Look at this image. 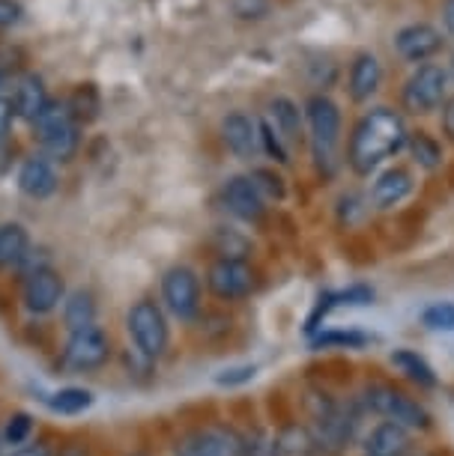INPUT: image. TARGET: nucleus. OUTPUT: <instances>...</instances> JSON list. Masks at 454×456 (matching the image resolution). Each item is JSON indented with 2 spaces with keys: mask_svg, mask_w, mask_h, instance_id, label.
<instances>
[{
  "mask_svg": "<svg viewBox=\"0 0 454 456\" xmlns=\"http://www.w3.org/2000/svg\"><path fill=\"white\" fill-rule=\"evenodd\" d=\"M407 141L409 128L400 110L385 105L371 108L359 117V123L350 132L347 165L359 176H371L389 159H395L400 150H407Z\"/></svg>",
  "mask_w": 454,
  "mask_h": 456,
  "instance_id": "f257e3e1",
  "label": "nucleus"
},
{
  "mask_svg": "<svg viewBox=\"0 0 454 456\" xmlns=\"http://www.w3.org/2000/svg\"><path fill=\"white\" fill-rule=\"evenodd\" d=\"M302 114H305V126H308V143H311L314 165L326 176L335 174L341 165V159H338L341 108L326 96V93H314V96H308Z\"/></svg>",
  "mask_w": 454,
  "mask_h": 456,
  "instance_id": "f03ea898",
  "label": "nucleus"
},
{
  "mask_svg": "<svg viewBox=\"0 0 454 456\" xmlns=\"http://www.w3.org/2000/svg\"><path fill=\"white\" fill-rule=\"evenodd\" d=\"M78 119H75L70 102H60V99H51L45 110L37 117V123H33V134H37V141L42 146V152H45L48 159L54 161H70L75 156V150H78Z\"/></svg>",
  "mask_w": 454,
  "mask_h": 456,
  "instance_id": "7ed1b4c3",
  "label": "nucleus"
},
{
  "mask_svg": "<svg viewBox=\"0 0 454 456\" xmlns=\"http://www.w3.org/2000/svg\"><path fill=\"white\" fill-rule=\"evenodd\" d=\"M359 403H362V411H367V415L392 420V424L404 427L409 433H422V429L431 427V415H427L422 403H416L392 385H367Z\"/></svg>",
  "mask_w": 454,
  "mask_h": 456,
  "instance_id": "20e7f679",
  "label": "nucleus"
},
{
  "mask_svg": "<svg viewBox=\"0 0 454 456\" xmlns=\"http://www.w3.org/2000/svg\"><path fill=\"white\" fill-rule=\"evenodd\" d=\"M449 69L440 63H422L409 72V78L404 81V90H400V102H404V110L413 117H425L433 114L436 108H442L449 102Z\"/></svg>",
  "mask_w": 454,
  "mask_h": 456,
  "instance_id": "39448f33",
  "label": "nucleus"
},
{
  "mask_svg": "<svg viewBox=\"0 0 454 456\" xmlns=\"http://www.w3.org/2000/svg\"><path fill=\"white\" fill-rule=\"evenodd\" d=\"M359 415L344 403L332 397H314L311 400V436L314 444L323 451H341L356 433Z\"/></svg>",
  "mask_w": 454,
  "mask_h": 456,
  "instance_id": "423d86ee",
  "label": "nucleus"
},
{
  "mask_svg": "<svg viewBox=\"0 0 454 456\" xmlns=\"http://www.w3.org/2000/svg\"><path fill=\"white\" fill-rule=\"evenodd\" d=\"M126 325L135 340V349L144 358H159L168 349V322L156 301L141 298L138 305H132V311L126 316Z\"/></svg>",
  "mask_w": 454,
  "mask_h": 456,
  "instance_id": "0eeeda50",
  "label": "nucleus"
},
{
  "mask_svg": "<svg viewBox=\"0 0 454 456\" xmlns=\"http://www.w3.org/2000/svg\"><path fill=\"white\" fill-rule=\"evenodd\" d=\"M161 301L177 320H194L201 311V281L188 265H174L161 278Z\"/></svg>",
  "mask_w": 454,
  "mask_h": 456,
  "instance_id": "6e6552de",
  "label": "nucleus"
},
{
  "mask_svg": "<svg viewBox=\"0 0 454 456\" xmlns=\"http://www.w3.org/2000/svg\"><path fill=\"white\" fill-rule=\"evenodd\" d=\"M392 45H395L398 57L407 60V63H431V60L440 54L445 39H442V30L433 28V24L427 21H413V24H404L400 30H395V39H392Z\"/></svg>",
  "mask_w": 454,
  "mask_h": 456,
  "instance_id": "1a4fd4ad",
  "label": "nucleus"
},
{
  "mask_svg": "<svg viewBox=\"0 0 454 456\" xmlns=\"http://www.w3.org/2000/svg\"><path fill=\"white\" fill-rule=\"evenodd\" d=\"M111 355V343L108 334L99 329L96 322L87 325V329L70 331V340H66V352L63 361L72 370H96L108 361Z\"/></svg>",
  "mask_w": 454,
  "mask_h": 456,
  "instance_id": "9d476101",
  "label": "nucleus"
},
{
  "mask_svg": "<svg viewBox=\"0 0 454 456\" xmlns=\"http://www.w3.org/2000/svg\"><path fill=\"white\" fill-rule=\"evenodd\" d=\"M207 287L212 289V296H219L221 301H239V298L252 296L254 269L245 260H221L219 256L207 272Z\"/></svg>",
  "mask_w": 454,
  "mask_h": 456,
  "instance_id": "9b49d317",
  "label": "nucleus"
},
{
  "mask_svg": "<svg viewBox=\"0 0 454 456\" xmlns=\"http://www.w3.org/2000/svg\"><path fill=\"white\" fill-rule=\"evenodd\" d=\"M24 307L33 314V316H45L51 314L60 301L66 298V289H63V278L54 272V269H37L28 274V281H24Z\"/></svg>",
  "mask_w": 454,
  "mask_h": 456,
  "instance_id": "f8f14e48",
  "label": "nucleus"
},
{
  "mask_svg": "<svg viewBox=\"0 0 454 456\" xmlns=\"http://www.w3.org/2000/svg\"><path fill=\"white\" fill-rule=\"evenodd\" d=\"M245 438L230 427H207L188 436L177 447V456H239Z\"/></svg>",
  "mask_w": 454,
  "mask_h": 456,
  "instance_id": "ddd939ff",
  "label": "nucleus"
},
{
  "mask_svg": "<svg viewBox=\"0 0 454 456\" xmlns=\"http://www.w3.org/2000/svg\"><path fill=\"white\" fill-rule=\"evenodd\" d=\"M380 87H383L380 57L371 54V51H359L347 72V96L359 102V105H365V102H371L380 93Z\"/></svg>",
  "mask_w": 454,
  "mask_h": 456,
  "instance_id": "4468645a",
  "label": "nucleus"
},
{
  "mask_svg": "<svg viewBox=\"0 0 454 456\" xmlns=\"http://www.w3.org/2000/svg\"><path fill=\"white\" fill-rule=\"evenodd\" d=\"M221 141L236 159L252 161L257 152H260V128H257V119L243 114V110H234L221 119Z\"/></svg>",
  "mask_w": 454,
  "mask_h": 456,
  "instance_id": "2eb2a0df",
  "label": "nucleus"
},
{
  "mask_svg": "<svg viewBox=\"0 0 454 456\" xmlns=\"http://www.w3.org/2000/svg\"><path fill=\"white\" fill-rule=\"evenodd\" d=\"M221 200H225V209L239 221H260L267 212V200L248 176H230L221 188Z\"/></svg>",
  "mask_w": 454,
  "mask_h": 456,
  "instance_id": "dca6fc26",
  "label": "nucleus"
},
{
  "mask_svg": "<svg viewBox=\"0 0 454 456\" xmlns=\"http://www.w3.org/2000/svg\"><path fill=\"white\" fill-rule=\"evenodd\" d=\"M413 188H416L413 174H409L407 167H389L374 179L367 200H371L374 209L389 212V209H395V206L404 203L407 197L413 194Z\"/></svg>",
  "mask_w": 454,
  "mask_h": 456,
  "instance_id": "f3484780",
  "label": "nucleus"
},
{
  "mask_svg": "<svg viewBox=\"0 0 454 456\" xmlns=\"http://www.w3.org/2000/svg\"><path fill=\"white\" fill-rule=\"evenodd\" d=\"M12 110H15V117L24 119V123H37V117L45 110V105L51 102L48 96V87H45V81L39 78V75H21L19 81H15V87H12Z\"/></svg>",
  "mask_w": 454,
  "mask_h": 456,
  "instance_id": "a211bd4d",
  "label": "nucleus"
},
{
  "mask_svg": "<svg viewBox=\"0 0 454 456\" xmlns=\"http://www.w3.org/2000/svg\"><path fill=\"white\" fill-rule=\"evenodd\" d=\"M19 188L21 194L33 197V200H45L57 191V170L54 161L48 156H30L21 161L19 167Z\"/></svg>",
  "mask_w": 454,
  "mask_h": 456,
  "instance_id": "6ab92c4d",
  "label": "nucleus"
},
{
  "mask_svg": "<svg viewBox=\"0 0 454 456\" xmlns=\"http://www.w3.org/2000/svg\"><path fill=\"white\" fill-rule=\"evenodd\" d=\"M365 456H407L409 453V429L383 420L365 438Z\"/></svg>",
  "mask_w": 454,
  "mask_h": 456,
  "instance_id": "aec40b11",
  "label": "nucleus"
},
{
  "mask_svg": "<svg viewBox=\"0 0 454 456\" xmlns=\"http://www.w3.org/2000/svg\"><path fill=\"white\" fill-rule=\"evenodd\" d=\"M269 123L278 128V134L287 143H302L305 137V114L290 96H276L269 102Z\"/></svg>",
  "mask_w": 454,
  "mask_h": 456,
  "instance_id": "412c9836",
  "label": "nucleus"
},
{
  "mask_svg": "<svg viewBox=\"0 0 454 456\" xmlns=\"http://www.w3.org/2000/svg\"><path fill=\"white\" fill-rule=\"evenodd\" d=\"M30 251V236L21 224H4L0 227V269L21 265Z\"/></svg>",
  "mask_w": 454,
  "mask_h": 456,
  "instance_id": "4be33fe9",
  "label": "nucleus"
},
{
  "mask_svg": "<svg viewBox=\"0 0 454 456\" xmlns=\"http://www.w3.org/2000/svg\"><path fill=\"white\" fill-rule=\"evenodd\" d=\"M389 361L395 364L400 373H404L409 382H416V385H422V388H433L436 385V373H433V367L427 364V361L418 355V352L413 349H395L389 355Z\"/></svg>",
  "mask_w": 454,
  "mask_h": 456,
  "instance_id": "5701e85b",
  "label": "nucleus"
},
{
  "mask_svg": "<svg viewBox=\"0 0 454 456\" xmlns=\"http://www.w3.org/2000/svg\"><path fill=\"white\" fill-rule=\"evenodd\" d=\"M63 322L70 331L87 329V325L96 322V301H93L90 292L75 289L72 296L63 301Z\"/></svg>",
  "mask_w": 454,
  "mask_h": 456,
  "instance_id": "b1692460",
  "label": "nucleus"
},
{
  "mask_svg": "<svg viewBox=\"0 0 454 456\" xmlns=\"http://www.w3.org/2000/svg\"><path fill=\"white\" fill-rule=\"evenodd\" d=\"M272 442H276V456H311V451L317 447L311 429H305L299 424L285 427Z\"/></svg>",
  "mask_w": 454,
  "mask_h": 456,
  "instance_id": "393cba45",
  "label": "nucleus"
},
{
  "mask_svg": "<svg viewBox=\"0 0 454 456\" xmlns=\"http://www.w3.org/2000/svg\"><path fill=\"white\" fill-rule=\"evenodd\" d=\"M407 150L413 152V161L422 170H436L442 165V146L433 134H427V132H409Z\"/></svg>",
  "mask_w": 454,
  "mask_h": 456,
  "instance_id": "a878e982",
  "label": "nucleus"
},
{
  "mask_svg": "<svg viewBox=\"0 0 454 456\" xmlns=\"http://www.w3.org/2000/svg\"><path fill=\"white\" fill-rule=\"evenodd\" d=\"M48 406L57 415H78V411L93 406V394L87 388H60L48 397Z\"/></svg>",
  "mask_w": 454,
  "mask_h": 456,
  "instance_id": "bb28decb",
  "label": "nucleus"
},
{
  "mask_svg": "<svg viewBox=\"0 0 454 456\" xmlns=\"http://www.w3.org/2000/svg\"><path fill=\"white\" fill-rule=\"evenodd\" d=\"M257 128H260V152H267V156L272 161H278V165H287V161H290L287 141L278 134V128L269 123V117L257 119Z\"/></svg>",
  "mask_w": 454,
  "mask_h": 456,
  "instance_id": "cd10ccee",
  "label": "nucleus"
},
{
  "mask_svg": "<svg viewBox=\"0 0 454 456\" xmlns=\"http://www.w3.org/2000/svg\"><path fill=\"white\" fill-rule=\"evenodd\" d=\"M248 179L254 183V188L260 191L263 200H285L287 194V185H285V176L276 174L272 167H254Z\"/></svg>",
  "mask_w": 454,
  "mask_h": 456,
  "instance_id": "c85d7f7f",
  "label": "nucleus"
},
{
  "mask_svg": "<svg viewBox=\"0 0 454 456\" xmlns=\"http://www.w3.org/2000/svg\"><path fill=\"white\" fill-rule=\"evenodd\" d=\"M66 102H70V108H72V114L78 123H90V119L99 117V93L93 84H81V87L75 90Z\"/></svg>",
  "mask_w": 454,
  "mask_h": 456,
  "instance_id": "c756f323",
  "label": "nucleus"
},
{
  "mask_svg": "<svg viewBox=\"0 0 454 456\" xmlns=\"http://www.w3.org/2000/svg\"><path fill=\"white\" fill-rule=\"evenodd\" d=\"M427 331H454V301H436L422 314Z\"/></svg>",
  "mask_w": 454,
  "mask_h": 456,
  "instance_id": "7c9ffc66",
  "label": "nucleus"
},
{
  "mask_svg": "<svg viewBox=\"0 0 454 456\" xmlns=\"http://www.w3.org/2000/svg\"><path fill=\"white\" fill-rule=\"evenodd\" d=\"M216 251L221 260H245L248 254V242L239 233H234V230H216Z\"/></svg>",
  "mask_w": 454,
  "mask_h": 456,
  "instance_id": "2f4dec72",
  "label": "nucleus"
},
{
  "mask_svg": "<svg viewBox=\"0 0 454 456\" xmlns=\"http://www.w3.org/2000/svg\"><path fill=\"white\" fill-rule=\"evenodd\" d=\"M30 433H33L30 415H24V411H15V415H10V420H6V427H4V444L21 447L30 438Z\"/></svg>",
  "mask_w": 454,
  "mask_h": 456,
  "instance_id": "473e14b6",
  "label": "nucleus"
},
{
  "mask_svg": "<svg viewBox=\"0 0 454 456\" xmlns=\"http://www.w3.org/2000/svg\"><path fill=\"white\" fill-rule=\"evenodd\" d=\"M371 340L367 334H359V331H326L314 340V346H350V349H359Z\"/></svg>",
  "mask_w": 454,
  "mask_h": 456,
  "instance_id": "72a5a7b5",
  "label": "nucleus"
},
{
  "mask_svg": "<svg viewBox=\"0 0 454 456\" xmlns=\"http://www.w3.org/2000/svg\"><path fill=\"white\" fill-rule=\"evenodd\" d=\"M239 456H276V442L267 433H254L243 442V453Z\"/></svg>",
  "mask_w": 454,
  "mask_h": 456,
  "instance_id": "f704fd0d",
  "label": "nucleus"
},
{
  "mask_svg": "<svg viewBox=\"0 0 454 456\" xmlns=\"http://www.w3.org/2000/svg\"><path fill=\"white\" fill-rule=\"evenodd\" d=\"M21 4L19 0H0V30H6V28H12V24H19L21 21Z\"/></svg>",
  "mask_w": 454,
  "mask_h": 456,
  "instance_id": "c9c22d12",
  "label": "nucleus"
},
{
  "mask_svg": "<svg viewBox=\"0 0 454 456\" xmlns=\"http://www.w3.org/2000/svg\"><path fill=\"white\" fill-rule=\"evenodd\" d=\"M254 376V367H234V370H221V376H216L219 385H236V382H248Z\"/></svg>",
  "mask_w": 454,
  "mask_h": 456,
  "instance_id": "e433bc0d",
  "label": "nucleus"
},
{
  "mask_svg": "<svg viewBox=\"0 0 454 456\" xmlns=\"http://www.w3.org/2000/svg\"><path fill=\"white\" fill-rule=\"evenodd\" d=\"M12 119H15L12 102H10V99H6V96H0V137H4L6 132H10Z\"/></svg>",
  "mask_w": 454,
  "mask_h": 456,
  "instance_id": "4c0bfd02",
  "label": "nucleus"
},
{
  "mask_svg": "<svg viewBox=\"0 0 454 456\" xmlns=\"http://www.w3.org/2000/svg\"><path fill=\"white\" fill-rule=\"evenodd\" d=\"M442 134L454 143V96H449L442 105Z\"/></svg>",
  "mask_w": 454,
  "mask_h": 456,
  "instance_id": "58836bf2",
  "label": "nucleus"
},
{
  "mask_svg": "<svg viewBox=\"0 0 454 456\" xmlns=\"http://www.w3.org/2000/svg\"><path fill=\"white\" fill-rule=\"evenodd\" d=\"M12 456H54L51 453V447L45 444V442H39V444H24V447H19Z\"/></svg>",
  "mask_w": 454,
  "mask_h": 456,
  "instance_id": "ea45409f",
  "label": "nucleus"
},
{
  "mask_svg": "<svg viewBox=\"0 0 454 456\" xmlns=\"http://www.w3.org/2000/svg\"><path fill=\"white\" fill-rule=\"evenodd\" d=\"M442 28L454 37V0H445L442 4Z\"/></svg>",
  "mask_w": 454,
  "mask_h": 456,
  "instance_id": "a19ab883",
  "label": "nucleus"
},
{
  "mask_svg": "<svg viewBox=\"0 0 454 456\" xmlns=\"http://www.w3.org/2000/svg\"><path fill=\"white\" fill-rule=\"evenodd\" d=\"M449 78H451V84H454V54H451V66H449Z\"/></svg>",
  "mask_w": 454,
  "mask_h": 456,
  "instance_id": "79ce46f5",
  "label": "nucleus"
},
{
  "mask_svg": "<svg viewBox=\"0 0 454 456\" xmlns=\"http://www.w3.org/2000/svg\"><path fill=\"white\" fill-rule=\"evenodd\" d=\"M63 456H81V453H63Z\"/></svg>",
  "mask_w": 454,
  "mask_h": 456,
  "instance_id": "37998d69",
  "label": "nucleus"
},
{
  "mask_svg": "<svg viewBox=\"0 0 454 456\" xmlns=\"http://www.w3.org/2000/svg\"><path fill=\"white\" fill-rule=\"evenodd\" d=\"M0 447H4V436H0Z\"/></svg>",
  "mask_w": 454,
  "mask_h": 456,
  "instance_id": "c03bdc74",
  "label": "nucleus"
}]
</instances>
